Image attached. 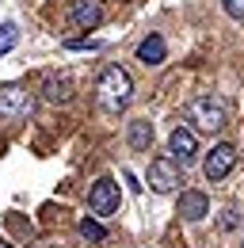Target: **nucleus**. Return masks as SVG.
Wrapping results in <instances>:
<instances>
[{"label":"nucleus","mask_w":244,"mask_h":248,"mask_svg":"<svg viewBox=\"0 0 244 248\" xmlns=\"http://www.w3.org/2000/svg\"><path fill=\"white\" fill-rule=\"evenodd\" d=\"M95 99H99V107H103L107 115L126 111L130 99H134V80H130V73H126L122 65H107V69L99 73V80H95Z\"/></svg>","instance_id":"1"},{"label":"nucleus","mask_w":244,"mask_h":248,"mask_svg":"<svg viewBox=\"0 0 244 248\" xmlns=\"http://www.w3.org/2000/svg\"><path fill=\"white\" fill-rule=\"evenodd\" d=\"M187 119L198 126V130H206V134H217L229 115H225V103L217 95H198V99L187 103Z\"/></svg>","instance_id":"2"},{"label":"nucleus","mask_w":244,"mask_h":248,"mask_svg":"<svg viewBox=\"0 0 244 248\" xmlns=\"http://www.w3.org/2000/svg\"><path fill=\"white\" fill-rule=\"evenodd\" d=\"M34 95L19 84H0V119H30Z\"/></svg>","instance_id":"3"},{"label":"nucleus","mask_w":244,"mask_h":248,"mask_svg":"<svg viewBox=\"0 0 244 248\" xmlns=\"http://www.w3.org/2000/svg\"><path fill=\"white\" fill-rule=\"evenodd\" d=\"M88 210L95 217H111L119 214V184L111 180V176H103V180H95L88 191Z\"/></svg>","instance_id":"4"},{"label":"nucleus","mask_w":244,"mask_h":248,"mask_svg":"<svg viewBox=\"0 0 244 248\" xmlns=\"http://www.w3.org/2000/svg\"><path fill=\"white\" fill-rule=\"evenodd\" d=\"M180 184H183V168L172 156H156L149 164V187L156 195H168V191H176Z\"/></svg>","instance_id":"5"},{"label":"nucleus","mask_w":244,"mask_h":248,"mask_svg":"<svg viewBox=\"0 0 244 248\" xmlns=\"http://www.w3.org/2000/svg\"><path fill=\"white\" fill-rule=\"evenodd\" d=\"M233 164H237V149H233L229 141H221V145H214L210 156L202 160V176H206L210 184H217V180H225V176L233 172Z\"/></svg>","instance_id":"6"},{"label":"nucleus","mask_w":244,"mask_h":248,"mask_svg":"<svg viewBox=\"0 0 244 248\" xmlns=\"http://www.w3.org/2000/svg\"><path fill=\"white\" fill-rule=\"evenodd\" d=\"M168 153H172V160H176L180 168L195 164V156H198V141H195V134H191L187 126H176V130L168 134Z\"/></svg>","instance_id":"7"},{"label":"nucleus","mask_w":244,"mask_h":248,"mask_svg":"<svg viewBox=\"0 0 244 248\" xmlns=\"http://www.w3.org/2000/svg\"><path fill=\"white\" fill-rule=\"evenodd\" d=\"M69 19L76 31H95L103 23V4L99 0H73L69 4Z\"/></svg>","instance_id":"8"},{"label":"nucleus","mask_w":244,"mask_h":248,"mask_svg":"<svg viewBox=\"0 0 244 248\" xmlns=\"http://www.w3.org/2000/svg\"><path fill=\"white\" fill-rule=\"evenodd\" d=\"M210 214V199L202 191H180V217L183 221H202Z\"/></svg>","instance_id":"9"},{"label":"nucleus","mask_w":244,"mask_h":248,"mask_svg":"<svg viewBox=\"0 0 244 248\" xmlns=\"http://www.w3.org/2000/svg\"><path fill=\"white\" fill-rule=\"evenodd\" d=\"M164 58H168V46H164L160 34H149V38L137 42V62L141 65H164Z\"/></svg>","instance_id":"10"},{"label":"nucleus","mask_w":244,"mask_h":248,"mask_svg":"<svg viewBox=\"0 0 244 248\" xmlns=\"http://www.w3.org/2000/svg\"><path fill=\"white\" fill-rule=\"evenodd\" d=\"M126 141H130L134 153H145V149L152 145V123L149 119H134L130 130H126Z\"/></svg>","instance_id":"11"},{"label":"nucleus","mask_w":244,"mask_h":248,"mask_svg":"<svg viewBox=\"0 0 244 248\" xmlns=\"http://www.w3.org/2000/svg\"><path fill=\"white\" fill-rule=\"evenodd\" d=\"M42 99H46V103H69V99H73V84H69L65 77H46Z\"/></svg>","instance_id":"12"},{"label":"nucleus","mask_w":244,"mask_h":248,"mask_svg":"<svg viewBox=\"0 0 244 248\" xmlns=\"http://www.w3.org/2000/svg\"><path fill=\"white\" fill-rule=\"evenodd\" d=\"M76 233H80L84 241H92V245H103V241H107V229H103V225H99L95 217H80Z\"/></svg>","instance_id":"13"},{"label":"nucleus","mask_w":244,"mask_h":248,"mask_svg":"<svg viewBox=\"0 0 244 248\" xmlns=\"http://www.w3.org/2000/svg\"><path fill=\"white\" fill-rule=\"evenodd\" d=\"M15 42H19V27H15V23H0V58L12 54Z\"/></svg>","instance_id":"14"},{"label":"nucleus","mask_w":244,"mask_h":248,"mask_svg":"<svg viewBox=\"0 0 244 248\" xmlns=\"http://www.w3.org/2000/svg\"><path fill=\"white\" fill-rule=\"evenodd\" d=\"M221 8L229 19H244V0H221Z\"/></svg>","instance_id":"15"},{"label":"nucleus","mask_w":244,"mask_h":248,"mask_svg":"<svg viewBox=\"0 0 244 248\" xmlns=\"http://www.w3.org/2000/svg\"><path fill=\"white\" fill-rule=\"evenodd\" d=\"M65 46H69V50H99L103 42H95V38H69Z\"/></svg>","instance_id":"16"},{"label":"nucleus","mask_w":244,"mask_h":248,"mask_svg":"<svg viewBox=\"0 0 244 248\" xmlns=\"http://www.w3.org/2000/svg\"><path fill=\"white\" fill-rule=\"evenodd\" d=\"M233 225H237V210H225L221 214V229H233Z\"/></svg>","instance_id":"17"},{"label":"nucleus","mask_w":244,"mask_h":248,"mask_svg":"<svg viewBox=\"0 0 244 248\" xmlns=\"http://www.w3.org/2000/svg\"><path fill=\"white\" fill-rule=\"evenodd\" d=\"M0 248H12V245H8V241H0Z\"/></svg>","instance_id":"18"},{"label":"nucleus","mask_w":244,"mask_h":248,"mask_svg":"<svg viewBox=\"0 0 244 248\" xmlns=\"http://www.w3.org/2000/svg\"><path fill=\"white\" fill-rule=\"evenodd\" d=\"M241 245H244V241H241Z\"/></svg>","instance_id":"19"}]
</instances>
